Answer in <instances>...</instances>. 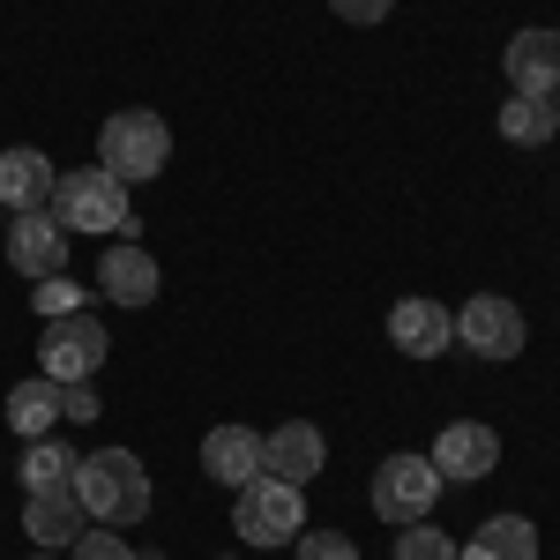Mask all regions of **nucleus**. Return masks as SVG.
<instances>
[{"label":"nucleus","mask_w":560,"mask_h":560,"mask_svg":"<svg viewBox=\"0 0 560 560\" xmlns=\"http://www.w3.org/2000/svg\"><path fill=\"white\" fill-rule=\"evenodd\" d=\"M23 530L38 538V553H68V546L90 530L75 486H38V493H23Z\"/></svg>","instance_id":"obj_10"},{"label":"nucleus","mask_w":560,"mask_h":560,"mask_svg":"<svg viewBox=\"0 0 560 560\" xmlns=\"http://www.w3.org/2000/svg\"><path fill=\"white\" fill-rule=\"evenodd\" d=\"M396 560H456V538L433 523H404L396 530Z\"/></svg>","instance_id":"obj_21"},{"label":"nucleus","mask_w":560,"mask_h":560,"mask_svg":"<svg viewBox=\"0 0 560 560\" xmlns=\"http://www.w3.org/2000/svg\"><path fill=\"white\" fill-rule=\"evenodd\" d=\"M217 560H232V553H217Z\"/></svg>","instance_id":"obj_29"},{"label":"nucleus","mask_w":560,"mask_h":560,"mask_svg":"<svg viewBox=\"0 0 560 560\" xmlns=\"http://www.w3.org/2000/svg\"><path fill=\"white\" fill-rule=\"evenodd\" d=\"M523 306L516 300H493V292H478V300L456 306V345L478 351V359H516L523 351Z\"/></svg>","instance_id":"obj_8"},{"label":"nucleus","mask_w":560,"mask_h":560,"mask_svg":"<svg viewBox=\"0 0 560 560\" xmlns=\"http://www.w3.org/2000/svg\"><path fill=\"white\" fill-rule=\"evenodd\" d=\"M553 128H560V97H553Z\"/></svg>","instance_id":"obj_27"},{"label":"nucleus","mask_w":560,"mask_h":560,"mask_svg":"<svg viewBox=\"0 0 560 560\" xmlns=\"http://www.w3.org/2000/svg\"><path fill=\"white\" fill-rule=\"evenodd\" d=\"M52 217H60V232H90V240H135L128 187L105 173V165H75V173H60V187H52Z\"/></svg>","instance_id":"obj_2"},{"label":"nucleus","mask_w":560,"mask_h":560,"mask_svg":"<svg viewBox=\"0 0 560 560\" xmlns=\"http://www.w3.org/2000/svg\"><path fill=\"white\" fill-rule=\"evenodd\" d=\"M427 464L441 471V486H478V478L501 471V433L478 427V419H456V427H441V441L427 448Z\"/></svg>","instance_id":"obj_7"},{"label":"nucleus","mask_w":560,"mask_h":560,"mask_svg":"<svg viewBox=\"0 0 560 560\" xmlns=\"http://www.w3.org/2000/svg\"><path fill=\"white\" fill-rule=\"evenodd\" d=\"M60 411H68L75 427H90V419H97L105 404H97V388H90V382H68V388H60Z\"/></svg>","instance_id":"obj_24"},{"label":"nucleus","mask_w":560,"mask_h":560,"mask_svg":"<svg viewBox=\"0 0 560 560\" xmlns=\"http://www.w3.org/2000/svg\"><path fill=\"white\" fill-rule=\"evenodd\" d=\"M501 68L516 97H560V31H516Z\"/></svg>","instance_id":"obj_12"},{"label":"nucleus","mask_w":560,"mask_h":560,"mask_svg":"<svg viewBox=\"0 0 560 560\" xmlns=\"http://www.w3.org/2000/svg\"><path fill=\"white\" fill-rule=\"evenodd\" d=\"M97 165L120 179V187H142V179H158L173 165V128L158 120V113H113L105 128H97Z\"/></svg>","instance_id":"obj_3"},{"label":"nucleus","mask_w":560,"mask_h":560,"mask_svg":"<svg viewBox=\"0 0 560 560\" xmlns=\"http://www.w3.org/2000/svg\"><path fill=\"white\" fill-rule=\"evenodd\" d=\"M202 471L240 493L247 478H261V433L255 427H210L202 433Z\"/></svg>","instance_id":"obj_16"},{"label":"nucleus","mask_w":560,"mask_h":560,"mask_svg":"<svg viewBox=\"0 0 560 560\" xmlns=\"http://www.w3.org/2000/svg\"><path fill=\"white\" fill-rule=\"evenodd\" d=\"M105 351H113V337H105V322L97 314H52L38 337V374L45 382H90L97 366H105Z\"/></svg>","instance_id":"obj_6"},{"label":"nucleus","mask_w":560,"mask_h":560,"mask_svg":"<svg viewBox=\"0 0 560 560\" xmlns=\"http://www.w3.org/2000/svg\"><path fill=\"white\" fill-rule=\"evenodd\" d=\"M292 553H300V560H359V546H351L345 530H300Z\"/></svg>","instance_id":"obj_23"},{"label":"nucleus","mask_w":560,"mask_h":560,"mask_svg":"<svg viewBox=\"0 0 560 560\" xmlns=\"http://www.w3.org/2000/svg\"><path fill=\"white\" fill-rule=\"evenodd\" d=\"M322 464H329V441H322V427L284 419V427L261 433V471H269V478H292V486H306Z\"/></svg>","instance_id":"obj_13"},{"label":"nucleus","mask_w":560,"mask_h":560,"mask_svg":"<svg viewBox=\"0 0 560 560\" xmlns=\"http://www.w3.org/2000/svg\"><path fill=\"white\" fill-rule=\"evenodd\" d=\"M38 560H60V553H38Z\"/></svg>","instance_id":"obj_28"},{"label":"nucleus","mask_w":560,"mask_h":560,"mask_svg":"<svg viewBox=\"0 0 560 560\" xmlns=\"http://www.w3.org/2000/svg\"><path fill=\"white\" fill-rule=\"evenodd\" d=\"M97 292H105L113 306H150L158 300V261L142 255L135 240H113L105 261H97Z\"/></svg>","instance_id":"obj_15"},{"label":"nucleus","mask_w":560,"mask_h":560,"mask_svg":"<svg viewBox=\"0 0 560 560\" xmlns=\"http://www.w3.org/2000/svg\"><path fill=\"white\" fill-rule=\"evenodd\" d=\"M8 269L31 277V284L68 277V232H60V217L52 210H23L15 217V224H8Z\"/></svg>","instance_id":"obj_9"},{"label":"nucleus","mask_w":560,"mask_h":560,"mask_svg":"<svg viewBox=\"0 0 560 560\" xmlns=\"http://www.w3.org/2000/svg\"><path fill=\"white\" fill-rule=\"evenodd\" d=\"M75 501H83L90 523H113V530H128V523L150 516V471L135 464L128 448H97L75 464Z\"/></svg>","instance_id":"obj_1"},{"label":"nucleus","mask_w":560,"mask_h":560,"mask_svg":"<svg viewBox=\"0 0 560 560\" xmlns=\"http://www.w3.org/2000/svg\"><path fill=\"white\" fill-rule=\"evenodd\" d=\"M553 97H509L501 105V142H516V150H546L553 142Z\"/></svg>","instance_id":"obj_18"},{"label":"nucleus","mask_w":560,"mask_h":560,"mask_svg":"<svg viewBox=\"0 0 560 560\" xmlns=\"http://www.w3.org/2000/svg\"><path fill=\"white\" fill-rule=\"evenodd\" d=\"M52 187H60V173H52L45 150H31V142L0 150V202H8L15 217L23 210H52Z\"/></svg>","instance_id":"obj_14"},{"label":"nucleus","mask_w":560,"mask_h":560,"mask_svg":"<svg viewBox=\"0 0 560 560\" xmlns=\"http://www.w3.org/2000/svg\"><path fill=\"white\" fill-rule=\"evenodd\" d=\"M232 523H240V538H247V546H292V538H300V523H306V486L269 478V471L247 478Z\"/></svg>","instance_id":"obj_4"},{"label":"nucleus","mask_w":560,"mask_h":560,"mask_svg":"<svg viewBox=\"0 0 560 560\" xmlns=\"http://www.w3.org/2000/svg\"><path fill=\"white\" fill-rule=\"evenodd\" d=\"M471 546L486 560H538V523L530 516H486Z\"/></svg>","instance_id":"obj_19"},{"label":"nucleus","mask_w":560,"mask_h":560,"mask_svg":"<svg viewBox=\"0 0 560 560\" xmlns=\"http://www.w3.org/2000/svg\"><path fill=\"white\" fill-rule=\"evenodd\" d=\"M75 464H83V456H75L68 441H52V433H45V441L23 448V464H15V471H23V493H38V486H75Z\"/></svg>","instance_id":"obj_20"},{"label":"nucleus","mask_w":560,"mask_h":560,"mask_svg":"<svg viewBox=\"0 0 560 560\" xmlns=\"http://www.w3.org/2000/svg\"><path fill=\"white\" fill-rule=\"evenodd\" d=\"M68 560H135V546H128V530H113V523H90L83 538L68 546Z\"/></svg>","instance_id":"obj_22"},{"label":"nucleus","mask_w":560,"mask_h":560,"mask_svg":"<svg viewBox=\"0 0 560 560\" xmlns=\"http://www.w3.org/2000/svg\"><path fill=\"white\" fill-rule=\"evenodd\" d=\"M329 8H337L345 23H359V31H366V23H382V15L396 8V0H329Z\"/></svg>","instance_id":"obj_26"},{"label":"nucleus","mask_w":560,"mask_h":560,"mask_svg":"<svg viewBox=\"0 0 560 560\" xmlns=\"http://www.w3.org/2000/svg\"><path fill=\"white\" fill-rule=\"evenodd\" d=\"M8 427L23 433V441H45V433L60 427V382H45V374L15 382L8 388Z\"/></svg>","instance_id":"obj_17"},{"label":"nucleus","mask_w":560,"mask_h":560,"mask_svg":"<svg viewBox=\"0 0 560 560\" xmlns=\"http://www.w3.org/2000/svg\"><path fill=\"white\" fill-rule=\"evenodd\" d=\"M388 345L404 351V359H441V351L456 345V314L441 300H396L388 306Z\"/></svg>","instance_id":"obj_11"},{"label":"nucleus","mask_w":560,"mask_h":560,"mask_svg":"<svg viewBox=\"0 0 560 560\" xmlns=\"http://www.w3.org/2000/svg\"><path fill=\"white\" fill-rule=\"evenodd\" d=\"M38 314L52 322V314H75V292H68V277H45L38 284Z\"/></svg>","instance_id":"obj_25"},{"label":"nucleus","mask_w":560,"mask_h":560,"mask_svg":"<svg viewBox=\"0 0 560 560\" xmlns=\"http://www.w3.org/2000/svg\"><path fill=\"white\" fill-rule=\"evenodd\" d=\"M366 501H374V516L396 523V530H404V523H427L433 501H441V471H433L427 456H411V448H404V456H382Z\"/></svg>","instance_id":"obj_5"}]
</instances>
